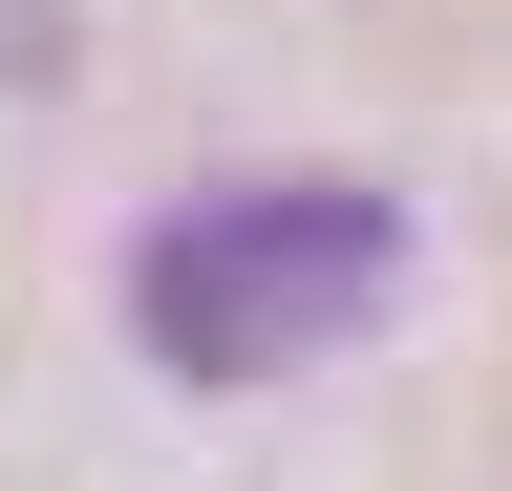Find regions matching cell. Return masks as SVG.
Wrapping results in <instances>:
<instances>
[{"label": "cell", "mask_w": 512, "mask_h": 491, "mask_svg": "<svg viewBox=\"0 0 512 491\" xmlns=\"http://www.w3.org/2000/svg\"><path fill=\"white\" fill-rule=\"evenodd\" d=\"M384 299H406V214H384L363 171H235V193H171L150 257H128V321H150L171 385L342 363Z\"/></svg>", "instance_id": "cell-1"}]
</instances>
